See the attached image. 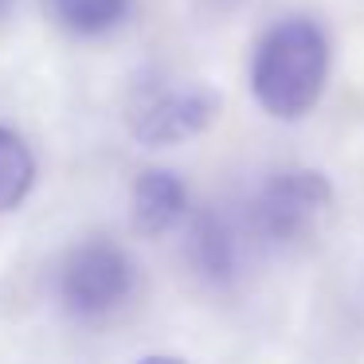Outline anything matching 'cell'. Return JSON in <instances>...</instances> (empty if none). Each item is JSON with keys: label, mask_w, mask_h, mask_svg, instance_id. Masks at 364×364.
<instances>
[{"label": "cell", "mask_w": 364, "mask_h": 364, "mask_svg": "<svg viewBox=\"0 0 364 364\" xmlns=\"http://www.w3.org/2000/svg\"><path fill=\"white\" fill-rule=\"evenodd\" d=\"M9 9H12V0H0V16H4Z\"/></svg>", "instance_id": "30bf717a"}, {"label": "cell", "mask_w": 364, "mask_h": 364, "mask_svg": "<svg viewBox=\"0 0 364 364\" xmlns=\"http://www.w3.org/2000/svg\"><path fill=\"white\" fill-rule=\"evenodd\" d=\"M129 290H134V270H129L126 251L106 239L75 247L59 270V298L67 314L87 317V321L118 309L129 298Z\"/></svg>", "instance_id": "3957f363"}, {"label": "cell", "mask_w": 364, "mask_h": 364, "mask_svg": "<svg viewBox=\"0 0 364 364\" xmlns=\"http://www.w3.org/2000/svg\"><path fill=\"white\" fill-rule=\"evenodd\" d=\"M188 255L196 262V270H204L208 278H231L239 267V239L231 231V223L220 212L196 215L188 231Z\"/></svg>", "instance_id": "8992f818"}, {"label": "cell", "mask_w": 364, "mask_h": 364, "mask_svg": "<svg viewBox=\"0 0 364 364\" xmlns=\"http://www.w3.org/2000/svg\"><path fill=\"white\" fill-rule=\"evenodd\" d=\"M329 82V36L309 16H286L267 28L251 59V95L270 118L298 122Z\"/></svg>", "instance_id": "6da1fadb"}, {"label": "cell", "mask_w": 364, "mask_h": 364, "mask_svg": "<svg viewBox=\"0 0 364 364\" xmlns=\"http://www.w3.org/2000/svg\"><path fill=\"white\" fill-rule=\"evenodd\" d=\"M48 9L63 32L79 36V40H95V36H110L114 28L126 24L129 0H48Z\"/></svg>", "instance_id": "52a82bcc"}, {"label": "cell", "mask_w": 364, "mask_h": 364, "mask_svg": "<svg viewBox=\"0 0 364 364\" xmlns=\"http://www.w3.org/2000/svg\"><path fill=\"white\" fill-rule=\"evenodd\" d=\"M137 364H184V360H176V356H145V360H137Z\"/></svg>", "instance_id": "9c48e42d"}, {"label": "cell", "mask_w": 364, "mask_h": 364, "mask_svg": "<svg viewBox=\"0 0 364 364\" xmlns=\"http://www.w3.org/2000/svg\"><path fill=\"white\" fill-rule=\"evenodd\" d=\"M329 208V181L317 173H278L259 188L251 204V223L270 243H290L306 235L317 215Z\"/></svg>", "instance_id": "277c9868"}, {"label": "cell", "mask_w": 364, "mask_h": 364, "mask_svg": "<svg viewBox=\"0 0 364 364\" xmlns=\"http://www.w3.org/2000/svg\"><path fill=\"white\" fill-rule=\"evenodd\" d=\"M220 98L196 82H153L141 87L129 110V129L141 145H181L215 122Z\"/></svg>", "instance_id": "7a4b0ae2"}, {"label": "cell", "mask_w": 364, "mask_h": 364, "mask_svg": "<svg viewBox=\"0 0 364 364\" xmlns=\"http://www.w3.org/2000/svg\"><path fill=\"white\" fill-rule=\"evenodd\" d=\"M188 212V188L168 168H149L134 181V228L141 235H165Z\"/></svg>", "instance_id": "5b68a950"}, {"label": "cell", "mask_w": 364, "mask_h": 364, "mask_svg": "<svg viewBox=\"0 0 364 364\" xmlns=\"http://www.w3.org/2000/svg\"><path fill=\"white\" fill-rule=\"evenodd\" d=\"M36 181V157L16 129L0 126V212L24 204Z\"/></svg>", "instance_id": "ba28073f"}]
</instances>
